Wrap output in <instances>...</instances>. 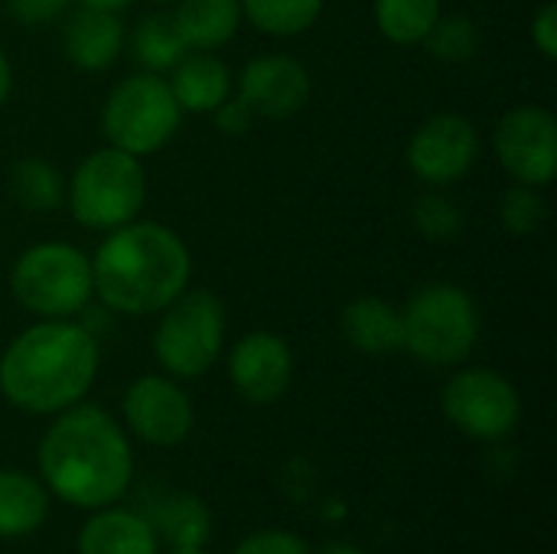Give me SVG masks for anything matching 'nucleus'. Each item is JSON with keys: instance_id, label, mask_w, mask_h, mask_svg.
Masks as SVG:
<instances>
[{"instance_id": "obj_6", "label": "nucleus", "mask_w": 557, "mask_h": 554, "mask_svg": "<svg viewBox=\"0 0 557 554\" xmlns=\"http://www.w3.org/2000/svg\"><path fill=\"white\" fill-rule=\"evenodd\" d=\"M10 291L23 310L42 320H69L95 297L91 261L85 251L65 242L33 245L13 264Z\"/></svg>"}, {"instance_id": "obj_22", "label": "nucleus", "mask_w": 557, "mask_h": 554, "mask_svg": "<svg viewBox=\"0 0 557 554\" xmlns=\"http://www.w3.org/2000/svg\"><path fill=\"white\" fill-rule=\"evenodd\" d=\"M10 193L26 212H52L65 199V183L49 160L23 157L10 170Z\"/></svg>"}, {"instance_id": "obj_27", "label": "nucleus", "mask_w": 557, "mask_h": 554, "mask_svg": "<svg viewBox=\"0 0 557 554\" xmlns=\"http://www.w3.org/2000/svg\"><path fill=\"white\" fill-rule=\"evenodd\" d=\"M411 222L421 238L428 242H454L463 229L460 206L444 193H421L411 206Z\"/></svg>"}, {"instance_id": "obj_31", "label": "nucleus", "mask_w": 557, "mask_h": 554, "mask_svg": "<svg viewBox=\"0 0 557 554\" xmlns=\"http://www.w3.org/2000/svg\"><path fill=\"white\" fill-rule=\"evenodd\" d=\"M215 127L222 131V134H228V137H238V134H245L251 124H255V114H251V108L242 101V98H225L215 111Z\"/></svg>"}, {"instance_id": "obj_21", "label": "nucleus", "mask_w": 557, "mask_h": 554, "mask_svg": "<svg viewBox=\"0 0 557 554\" xmlns=\"http://www.w3.org/2000/svg\"><path fill=\"white\" fill-rule=\"evenodd\" d=\"M49 519V490L26 470H0V539H26Z\"/></svg>"}, {"instance_id": "obj_28", "label": "nucleus", "mask_w": 557, "mask_h": 554, "mask_svg": "<svg viewBox=\"0 0 557 554\" xmlns=\"http://www.w3.org/2000/svg\"><path fill=\"white\" fill-rule=\"evenodd\" d=\"M545 216H548V206H545L542 193L535 186H525V183L506 189V196L499 202V219H503L506 232H512V235L539 232Z\"/></svg>"}, {"instance_id": "obj_33", "label": "nucleus", "mask_w": 557, "mask_h": 554, "mask_svg": "<svg viewBox=\"0 0 557 554\" xmlns=\"http://www.w3.org/2000/svg\"><path fill=\"white\" fill-rule=\"evenodd\" d=\"M346 513H349V506H346L343 500H323V513H320V516H323L326 522H333V526H336V522H343V519H346Z\"/></svg>"}, {"instance_id": "obj_38", "label": "nucleus", "mask_w": 557, "mask_h": 554, "mask_svg": "<svg viewBox=\"0 0 557 554\" xmlns=\"http://www.w3.org/2000/svg\"><path fill=\"white\" fill-rule=\"evenodd\" d=\"M157 3H173V0H157Z\"/></svg>"}, {"instance_id": "obj_26", "label": "nucleus", "mask_w": 557, "mask_h": 554, "mask_svg": "<svg viewBox=\"0 0 557 554\" xmlns=\"http://www.w3.org/2000/svg\"><path fill=\"white\" fill-rule=\"evenodd\" d=\"M424 46L437 62H447V65L470 62L480 49V26L463 13H450V16L441 13L431 33L424 36Z\"/></svg>"}, {"instance_id": "obj_24", "label": "nucleus", "mask_w": 557, "mask_h": 554, "mask_svg": "<svg viewBox=\"0 0 557 554\" xmlns=\"http://www.w3.org/2000/svg\"><path fill=\"white\" fill-rule=\"evenodd\" d=\"M242 16L268 36H300L307 33L320 13L323 0H238Z\"/></svg>"}, {"instance_id": "obj_11", "label": "nucleus", "mask_w": 557, "mask_h": 554, "mask_svg": "<svg viewBox=\"0 0 557 554\" xmlns=\"http://www.w3.org/2000/svg\"><path fill=\"white\" fill-rule=\"evenodd\" d=\"M127 431L150 447H180L196 424L189 395L170 376H140L127 385L124 402Z\"/></svg>"}, {"instance_id": "obj_37", "label": "nucleus", "mask_w": 557, "mask_h": 554, "mask_svg": "<svg viewBox=\"0 0 557 554\" xmlns=\"http://www.w3.org/2000/svg\"><path fill=\"white\" fill-rule=\"evenodd\" d=\"M170 554H209L206 549H170Z\"/></svg>"}, {"instance_id": "obj_2", "label": "nucleus", "mask_w": 557, "mask_h": 554, "mask_svg": "<svg viewBox=\"0 0 557 554\" xmlns=\"http://www.w3.org/2000/svg\"><path fill=\"white\" fill-rule=\"evenodd\" d=\"M98 362L88 327L72 320L33 323L0 356V395L26 415H59L88 395Z\"/></svg>"}, {"instance_id": "obj_15", "label": "nucleus", "mask_w": 557, "mask_h": 554, "mask_svg": "<svg viewBox=\"0 0 557 554\" xmlns=\"http://www.w3.org/2000/svg\"><path fill=\"white\" fill-rule=\"evenodd\" d=\"M78 554H160V539L150 519L137 509L101 506L91 509L75 535Z\"/></svg>"}, {"instance_id": "obj_9", "label": "nucleus", "mask_w": 557, "mask_h": 554, "mask_svg": "<svg viewBox=\"0 0 557 554\" xmlns=\"http://www.w3.org/2000/svg\"><path fill=\"white\" fill-rule=\"evenodd\" d=\"M441 411L460 434L483 444H499L519 428L522 398L503 372L463 369L444 385Z\"/></svg>"}, {"instance_id": "obj_7", "label": "nucleus", "mask_w": 557, "mask_h": 554, "mask_svg": "<svg viewBox=\"0 0 557 554\" xmlns=\"http://www.w3.org/2000/svg\"><path fill=\"white\" fill-rule=\"evenodd\" d=\"M153 333V356L170 379L206 376L225 343V307L209 291H183L160 310Z\"/></svg>"}, {"instance_id": "obj_19", "label": "nucleus", "mask_w": 557, "mask_h": 554, "mask_svg": "<svg viewBox=\"0 0 557 554\" xmlns=\"http://www.w3.org/2000/svg\"><path fill=\"white\" fill-rule=\"evenodd\" d=\"M170 16L186 49L212 52L238 33L242 3L238 0H176V10Z\"/></svg>"}, {"instance_id": "obj_36", "label": "nucleus", "mask_w": 557, "mask_h": 554, "mask_svg": "<svg viewBox=\"0 0 557 554\" xmlns=\"http://www.w3.org/2000/svg\"><path fill=\"white\" fill-rule=\"evenodd\" d=\"M82 7H98V10H114V13H121L127 3H134V0H78Z\"/></svg>"}, {"instance_id": "obj_5", "label": "nucleus", "mask_w": 557, "mask_h": 554, "mask_svg": "<svg viewBox=\"0 0 557 554\" xmlns=\"http://www.w3.org/2000/svg\"><path fill=\"white\" fill-rule=\"evenodd\" d=\"M65 199L75 222L91 232H111L134 222L147 199V173L140 157L111 144L88 153L75 167Z\"/></svg>"}, {"instance_id": "obj_35", "label": "nucleus", "mask_w": 557, "mask_h": 554, "mask_svg": "<svg viewBox=\"0 0 557 554\" xmlns=\"http://www.w3.org/2000/svg\"><path fill=\"white\" fill-rule=\"evenodd\" d=\"M317 554H366L359 545H352V542H330V545H323Z\"/></svg>"}, {"instance_id": "obj_34", "label": "nucleus", "mask_w": 557, "mask_h": 554, "mask_svg": "<svg viewBox=\"0 0 557 554\" xmlns=\"http://www.w3.org/2000/svg\"><path fill=\"white\" fill-rule=\"evenodd\" d=\"M10 88H13V72H10V59H7L3 49H0V108H3V101L10 98Z\"/></svg>"}, {"instance_id": "obj_3", "label": "nucleus", "mask_w": 557, "mask_h": 554, "mask_svg": "<svg viewBox=\"0 0 557 554\" xmlns=\"http://www.w3.org/2000/svg\"><path fill=\"white\" fill-rule=\"evenodd\" d=\"M193 255L186 242L160 222H127L111 229L91 258L95 297L124 317L160 313L189 287Z\"/></svg>"}, {"instance_id": "obj_20", "label": "nucleus", "mask_w": 557, "mask_h": 554, "mask_svg": "<svg viewBox=\"0 0 557 554\" xmlns=\"http://www.w3.org/2000/svg\"><path fill=\"white\" fill-rule=\"evenodd\" d=\"M144 516L170 549H206L212 539V513L193 493H166Z\"/></svg>"}, {"instance_id": "obj_23", "label": "nucleus", "mask_w": 557, "mask_h": 554, "mask_svg": "<svg viewBox=\"0 0 557 554\" xmlns=\"http://www.w3.org/2000/svg\"><path fill=\"white\" fill-rule=\"evenodd\" d=\"M131 52L134 59L147 69V72H166L173 69L189 49L180 39L173 16L170 13H150L144 16L134 33H131Z\"/></svg>"}, {"instance_id": "obj_29", "label": "nucleus", "mask_w": 557, "mask_h": 554, "mask_svg": "<svg viewBox=\"0 0 557 554\" xmlns=\"http://www.w3.org/2000/svg\"><path fill=\"white\" fill-rule=\"evenodd\" d=\"M232 554H313L310 545L290 529H258L245 535Z\"/></svg>"}, {"instance_id": "obj_18", "label": "nucleus", "mask_w": 557, "mask_h": 554, "mask_svg": "<svg viewBox=\"0 0 557 554\" xmlns=\"http://www.w3.org/2000/svg\"><path fill=\"white\" fill-rule=\"evenodd\" d=\"M343 340L366 356H392L401 349V310L382 297H356L339 317Z\"/></svg>"}, {"instance_id": "obj_16", "label": "nucleus", "mask_w": 557, "mask_h": 554, "mask_svg": "<svg viewBox=\"0 0 557 554\" xmlns=\"http://www.w3.org/2000/svg\"><path fill=\"white\" fill-rule=\"evenodd\" d=\"M65 59L82 72H104L124 49V23L114 10L78 7L62 29Z\"/></svg>"}, {"instance_id": "obj_30", "label": "nucleus", "mask_w": 557, "mask_h": 554, "mask_svg": "<svg viewBox=\"0 0 557 554\" xmlns=\"http://www.w3.org/2000/svg\"><path fill=\"white\" fill-rule=\"evenodd\" d=\"M65 7H69V0H7V10L26 26L52 23L65 13Z\"/></svg>"}, {"instance_id": "obj_10", "label": "nucleus", "mask_w": 557, "mask_h": 554, "mask_svg": "<svg viewBox=\"0 0 557 554\" xmlns=\"http://www.w3.org/2000/svg\"><path fill=\"white\" fill-rule=\"evenodd\" d=\"M503 170L525 186H548L557 173V121L548 108L519 104L506 111L493 134Z\"/></svg>"}, {"instance_id": "obj_14", "label": "nucleus", "mask_w": 557, "mask_h": 554, "mask_svg": "<svg viewBox=\"0 0 557 554\" xmlns=\"http://www.w3.org/2000/svg\"><path fill=\"white\" fill-rule=\"evenodd\" d=\"M238 98L255 118L287 121L310 98V72L287 52L255 56L238 75Z\"/></svg>"}, {"instance_id": "obj_13", "label": "nucleus", "mask_w": 557, "mask_h": 554, "mask_svg": "<svg viewBox=\"0 0 557 554\" xmlns=\"http://www.w3.org/2000/svg\"><path fill=\"white\" fill-rule=\"evenodd\" d=\"M228 379L248 405H274L294 382V353L284 336L255 330L228 353Z\"/></svg>"}, {"instance_id": "obj_12", "label": "nucleus", "mask_w": 557, "mask_h": 554, "mask_svg": "<svg viewBox=\"0 0 557 554\" xmlns=\"http://www.w3.org/2000/svg\"><path fill=\"white\" fill-rule=\"evenodd\" d=\"M480 153V134L470 118L441 111L408 140V167L428 186H447L470 173Z\"/></svg>"}, {"instance_id": "obj_8", "label": "nucleus", "mask_w": 557, "mask_h": 554, "mask_svg": "<svg viewBox=\"0 0 557 554\" xmlns=\"http://www.w3.org/2000/svg\"><path fill=\"white\" fill-rule=\"evenodd\" d=\"M183 108L176 104L170 82L157 72H140L114 85L101 108V131L111 147L147 157L173 140L180 131Z\"/></svg>"}, {"instance_id": "obj_17", "label": "nucleus", "mask_w": 557, "mask_h": 554, "mask_svg": "<svg viewBox=\"0 0 557 554\" xmlns=\"http://www.w3.org/2000/svg\"><path fill=\"white\" fill-rule=\"evenodd\" d=\"M170 91L183 111L193 114H212L228 95H232V72L228 65L212 52L189 49L173 69Z\"/></svg>"}, {"instance_id": "obj_4", "label": "nucleus", "mask_w": 557, "mask_h": 554, "mask_svg": "<svg viewBox=\"0 0 557 554\" xmlns=\"http://www.w3.org/2000/svg\"><path fill=\"white\" fill-rule=\"evenodd\" d=\"M476 340L480 310L457 284H424L401 310V349L421 366H460L476 349Z\"/></svg>"}, {"instance_id": "obj_25", "label": "nucleus", "mask_w": 557, "mask_h": 554, "mask_svg": "<svg viewBox=\"0 0 557 554\" xmlns=\"http://www.w3.org/2000/svg\"><path fill=\"white\" fill-rule=\"evenodd\" d=\"M441 16V0H375V23L388 42L418 46Z\"/></svg>"}, {"instance_id": "obj_1", "label": "nucleus", "mask_w": 557, "mask_h": 554, "mask_svg": "<svg viewBox=\"0 0 557 554\" xmlns=\"http://www.w3.org/2000/svg\"><path fill=\"white\" fill-rule=\"evenodd\" d=\"M39 480L49 496L75 509L114 506L134 480L127 431L98 405H72L55 415L36 447Z\"/></svg>"}, {"instance_id": "obj_32", "label": "nucleus", "mask_w": 557, "mask_h": 554, "mask_svg": "<svg viewBox=\"0 0 557 554\" xmlns=\"http://www.w3.org/2000/svg\"><path fill=\"white\" fill-rule=\"evenodd\" d=\"M532 42L545 59H557V7L545 3L532 20Z\"/></svg>"}]
</instances>
